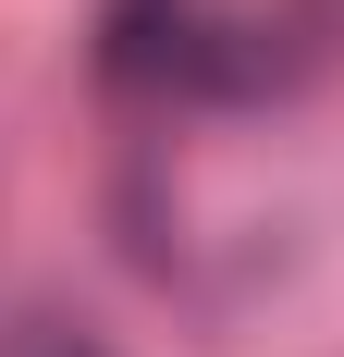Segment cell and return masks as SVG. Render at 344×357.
<instances>
[{"label": "cell", "mask_w": 344, "mask_h": 357, "mask_svg": "<svg viewBox=\"0 0 344 357\" xmlns=\"http://www.w3.org/2000/svg\"><path fill=\"white\" fill-rule=\"evenodd\" d=\"M49 357H99V345H49Z\"/></svg>", "instance_id": "obj_1"}]
</instances>
